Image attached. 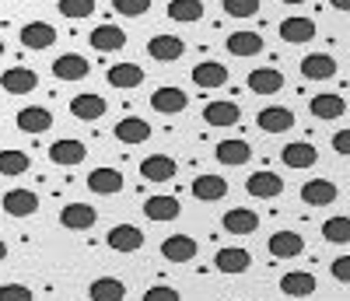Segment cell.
<instances>
[{"label":"cell","instance_id":"1","mask_svg":"<svg viewBox=\"0 0 350 301\" xmlns=\"http://www.w3.org/2000/svg\"><path fill=\"white\" fill-rule=\"evenodd\" d=\"M0 88H4L8 95H32L39 88V74L32 67H8L0 74Z\"/></svg>","mask_w":350,"mask_h":301},{"label":"cell","instance_id":"2","mask_svg":"<svg viewBox=\"0 0 350 301\" xmlns=\"http://www.w3.org/2000/svg\"><path fill=\"white\" fill-rule=\"evenodd\" d=\"M245 193L252 196V200H273V196H280L284 193V179L277 175V172H252L249 179H245Z\"/></svg>","mask_w":350,"mask_h":301},{"label":"cell","instance_id":"3","mask_svg":"<svg viewBox=\"0 0 350 301\" xmlns=\"http://www.w3.org/2000/svg\"><path fill=\"white\" fill-rule=\"evenodd\" d=\"M0 207H4L8 218H32L39 210V193L32 189H8L0 196Z\"/></svg>","mask_w":350,"mask_h":301},{"label":"cell","instance_id":"4","mask_svg":"<svg viewBox=\"0 0 350 301\" xmlns=\"http://www.w3.org/2000/svg\"><path fill=\"white\" fill-rule=\"evenodd\" d=\"M186 53V42L179 39V36H168V32H158V36H151L148 39V56L151 60H158V64H175Z\"/></svg>","mask_w":350,"mask_h":301},{"label":"cell","instance_id":"5","mask_svg":"<svg viewBox=\"0 0 350 301\" xmlns=\"http://www.w3.org/2000/svg\"><path fill=\"white\" fill-rule=\"evenodd\" d=\"M256 127L262 133H287L291 127H295V112H291L287 105H267V109H259Z\"/></svg>","mask_w":350,"mask_h":301},{"label":"cell","instance_id":"6","mask_svg":"<svg viewBox=\"0 0 350 301\" xmlns=\"http://www.w3.org/2000/svg\"><path fill=\"white\" fill-rule=\"evenodd\" d=\"M105 242H109L112 252L130 256V252H137V249L144 246V231H140L137 224H116V228L105 235Z\"/></svg>","mask_w":350,"mask_h":301},{"label":"cell","instance_id":"7","mask_svg":"<svg viewBox=\"0 0 350 301\" xmlns=\"http://www.w3.org/2000/svg\"><path fill=\"white\" fill-rule=\"evenodd\" d=\"M126 186V179H123V172H116V168H92L88 172V189L92 193H98V196H116Z\"/></svg>","mask_w":350,"mask_h":301},{"label":"cell","instance_id":"8","mask_svg":"<svg viewBox=\"0 0 350 301\" xmlns=\"http://www.w3.org/2000/svg\"><path fill=\"white\" fill-rule=\"evenodd\" d=\"M186 105H189V95L183 92V88H172V84L158 88V92L151 95V109L161 112V116H179Z\"/></svg>","mask_w":350,"mask_h":301},{"label":"cell","instance_id":"9","mask_svg":"<svg viewBox=\"0 0 350 301\" xmlns=\"http://www.w3.org/2000/svg\"><path fill=\"white\" fill-rule=\"evenodd\" d=\"M277 32H280V39H284V42L301 46V42H312V39H315V21H312V18L295 14V18H284Z\"/></svg>","mask_w":350,"mask_h":301},{"label":"cell","instance_id":"10","mask_svg":"<svg viewBox=\"0 0 350 301\" xmlns=\"http://www.w3.org/2000/svg\"><path fill=\"white\" fill-rule=\"evenodd\" d=\"M18 39H21L25 49H49L56 42V28L49 21H28V25H21Z\"/></svg>","mask_w":350,"mask_h":301},{"label":"cell","instance_id":"11","mask_svg":"<svg viewBox=\"0 0 350 301\" xmlns=\"http://www.w3.org/2000/svg\"><path fill=\"white\" fill-rule=\"evenodd\" d=\"M267 249H270L273 259H295V256L305 252V238L295 235V231H273L270 242H267Z\"/></svg>","mask_w":350,"mask_h":301},{"label":"cell","instance_id":"12","mask_svg":"<svg viewBox=\"0 0 350 301\" xmlns=\"http://www.w3.org/2000/svg\"><path fill=\"white\" fill-rule=\"evenodd\" d=\"M105 99L102 95H95V92H88V95H74L70 99V116L74 119H81V123H95V119H102L105 116Z\"/></svg>","mask_w":350,"mask_h":301},{"label":"cell","instance_id":"13","mask_svg":"<svg viewBox=\"0 0 350 301\" xmlns=\"http://www.w3.org/2000/svg\"><path fill=\"white\" fill-rule=\"evenodd\" d=\"M98 214H95V207H88V203H67L60 210V224L67 231H88V228H95Z\"/></svg>","mask_w":350,"mask_h":301},{"label":"cell","instance_id":"14","mask_svg":"<svg viewBox=\"0 0 350 301\" xmlns=\"http://www.w3.org/2000/svg\"><path fill=\"white\" fill-rule=\"evenodd\" d=\"M221 228L228 235H252L259 228V214H256V210H249V207H231L228 214L221 218Z\"/></svg>","mask_w":350,"mask_h":301},{"label":"cell","instance_id":"15","mask_svg":"<svg viewBox=\"0 0 350 301\" xmlns=\"http://www.w3.org/2000/svg\"><path fill=\"white\" fill-rule=\"evenodd\" d=\"M193 84L203 88V92L224 88V84H228V67H224V64H214V60H203V64L193 67Z\"/></svg>","mask_w":350,"mask_h":301},{"label":"cell","instance_id":"16","mask_svg":"<svg viewBox=\"0 0 350 301\" xmlns=\"http://www.w3.org/2000/svg\"><path fill=\"white\" fill-rule=\"evenodd\" d=\"M112 133H116L120 144H148L151 140V123H148V119H140V116H126V119L116 123Z\"/></svg>","mask_w":350,"mask_h":301},{"label":"cell","instance_id":"17","mask_svg":"<svg viewBox=\"0 0 350 301\" xmlns=\"http://www.w3.org/2000/svg\"><path fill=\"white\" fill-rule=\"evenodd\" d=\"M88 70H92V64L77 53H64V56L53 60V77L56 81H81V77H88Z\"/></svg>","mask_w":350,"mask_h":301},{"label":"cell","instance_id":"18","mask_svg":"<svg viewBox=\"0 0 350 301\" xmlns=\"http://www.w3.org/2000/svg\"><path fill=\"white\" fill-rule=\"evenodd\" d=\"M175 172H179V165L168 155H151L140 161V179H148V183H168V179H175Z\"/></svg>","mask_w":350,"mask_h":301},{"label":"cell","instance_id":"19","mask_svg":"<svg viewBox=\"0 0 350 301\" xmlns=\"http://www.w3.org/2000/svg\"><path fill=\"white\" fill-rule=\"evenodd\" d=\"M88 42H92V49H98V53H116V49L126 46V32L120 25H98V28H92Z\"/></svg>","mask_w":350,"mask_h":301},{"label":"cell","instance_id":"20","mask_svg":"<svg viewBox=\"0 0 350 301\" xmlns=\"http://www.w3.org/2000/svg\"><path fill=\"white\" fill-rule=\"evenodd\" d=\"M84 158H88V147H84L81 140H70V137L56 140V144L49 147V161H53V165L70 168V165H81Z\"/></svg>","mask_w":350,"mask_h":301},{"label":"cell","instance_id":"21","mask_svg":"<svg viewBox=\"0 0 350 301\" xmlns=\"http://www.w3.org/2000/svg\"><path fill=\"white\" fill-rule=\"evenodd\" d=\"M189 193L200 203H217V200L228 196V179H221V175H200V179H193Z\"/></svg>","mask_w":350,"mask_h":301},{"label":"cell","instance_id":"22","mask_svg":"<svg viewBox=\"0 0 350 301\" xmlns=\"http://www.w3.org/2000/svg\"><path fill=\"white\" fill-rule=\"evenodd\" d=\"M315 287H319V280H315V274H308V270H291V274L280 277V291L287 298H312Z\"/></svg>","mask_w":350,"mask_h":301},{"label":"cell","instance_id":"23","mask_svg":"<svg viewBox=\"0 0 350 301\" xmlns=\"http://www.w3.org/2000/svg\"><path fill=\"white\" fill-rule=\"evenodd\" d=\"M245 84H249L252 95H277L280 88H284V74L277 67H256Z\"/></svg>","mask_w":350,"mask_h":301},{"label":"cell","instance_id":"24","mask_svg":"<svg viewBox=\"0 0 350 301\" xmlns=\"http://www.w3.org/2000/svg\"><path fill=\"white\" fill-rule=\"evenodd\" d=\"M214 266H217V274L235 277V274H245V270L252 266V256H249V249H217Z\"/></svg>","mask_w":350,"mask_h":301},{"label":"cell","instance_id":"25","mask_svg":"<svg viewBox=\"0 0 350 301\" xmlns=\"http://www.w3.org/2000/svg\"><path fill=\"white\" fill-rule=\"evenodd\" d=\"M214 158L221 161V165H245L249 158H252V144L249 140H235V137H228V140H221L217 147H214Z\"/></svg>","mask_w":350,"mask_h":301},{"label":"cell","instance_id":"26","mask_svg":"<svg viewBox=\"0 0 350 301\" xmlns=\"http://www.w3.org/2000/svg\"><path fill=\"white\" fill-rule=\"evenodd\" d=\"M280 161L287 168H312L319 161V150L308 144V140H291L284 150H280Z\"/></svg>","mask_w":350,"mask_h":301},{"label":"cell","instance_id":"27","mask_svg":"<svg viewBox=\"0 0 350 301\" xmlns=\"http://www.w3.org/2000/svg\"><path fill=\"white\" fill-rule=\"evenodd\" d=\"M242 119V109L235 102H207L203 105V123L207 127H235Z\"/></svg>","mask_w":350,"mask_h":301},{"label":"cell","instance_id":"28","mask_svg":"<svg viewBox=\"0 0 350 301\" xmlns=\"http://www.w3.org/2000/svg\"><path fill=\"white\" fill-rule=\"evenodd\" d=\"M301 200L308 207H329L336 200V183L333 179H308L301 186Z\"/></svg>","mask_w":350,"mask_h":301},{"label":"cell","instance_id":"29","mask_svg":"<svg viewBox=\"0 0 350 301\" xmlns=\"http://www.w3.org/2000/svg\"><path fill=\"white\" fill-rule=\"evenodd\" d=\"M161 256L168 263H189L196 256V238H189V235H168L161 242Z\"/></svg>","mask_w":350,"mask_h":301},{"label":"cell","instance_id":"30","mask_svg":"<svg viewBox=\"0 0 350 301\" xmlns=\"http://www.w3.org/2000/svg\"><path fill=\"white\" fill-rule=\"evenodd\" d=\"M14 123H18V130H25V133H46V130L53 127V112L42 109V105H28V109L18 112Z\"/></svg>","mask_w":350,"mask_h":301},{"label":"cell","instance_id":"31","mask_svg":"<svg viewBox=\"0 0 350 301\" xmlns=\"http://www.w3.org/2000/svg\"><path fill=\"white\" fill-rule=\"evenodd\" d=\"M301 74H305L308 81H329V77L336 74V60H333L329 53H308V56L301 60Z\"/></svg>","mask_w":350,"mask_h":301},{"label":"cell","instance_id":"32","mask_svg":"<svg viewBox=\"0 0 350 301\" xmlns=\"http://www.w3.org/2000/svg\"><path fill=\"white\" fill-rule=\"evenodd\" d=\"M144 214L161 224V221H175V218H179L183 207H179L175 196H148V200H144Z\"/></svg>","mask_w":350,"mask_h":301},{"label":"cell","instance_id":"33","mask_svg":"<svg viewBox=\"0 0 350 301\" xmlns=\"http://www.w3.org/2000/svg\"><path fill=\"white\" fill-rule=\"evenodd\" d=\"M308 112H312L315 119H326V123H333V119H340V116L347 112V102H343V95H312Z\"/></svg>","mask_w":350,"mask_h":301},{"label":"cell","instance_id":"34","mask_svg":"<svg viewBox=\"0 0 350 301\" xmlns=\"http://www.w3.org/2000/svg\"><path fill=\"white\" fill-rule=\"evenodd\" d=\"M231 56H259L262 53V36L259 32H231L224 39Z\"/></svg>","mask_w":350,"mask_h":301},{"label":"cell","instance_id":"35","mask_svg":"<svg viewBox=\"0 0 350 301\" xmlns=\"http://www.w3.org/2000/svg\"><path fill=\"white\" fill-rule=\"evenodd\" d=\"M105 81L112 84V88H140L144 84V67H137V64H116V67H109V74H105Z\"/></svg>","mask_w":350,"mask_h":301},{"label":"cell","instance_id":"36","mask_svg":"<svg viewBox=\"0 0 350 301\" xmlns=\"http://www.w3.org/2000/svg\"><path fill=\"white\" fill-rule=\"evenodd\" d=\"M88 298L92 301H123L126 284L116 280V277H98V280H92V287H88Z\"/></svg>","mask_w":350,"mask_h":301},{"label":"cell","instance_id":"37","mask_svg":"<svg viewBox=\"0 0 350 301\" xmlns=\"http://www.w3.org/2000/svg\"><path fill=\"white\" fill-rule=\"evenodd\" d=\"M172 21H200L203 18V0H168V11Z\"/></svg>","mask_w":350,"mask_h":301},{"label":"cell","instance_id":"38","mask_svg":"<svg viewBox=\"0 0 350 301\" xmlns=\"http://www.w3.org/2000/svg\"><path fill=\"white\" fill-rule=\"evenodd\" d=\"M56 11L70 21H81V18L95 14V0H56Z\"/></svg>","mask_w":350,"mask_h":301},{"label":"cell","instance_id":"39","mask_svg":"<svg viewBox=\"0 0 350 301\" xmlns=\"http://www.w3.org/2000/svg\"><path fill=\"white\" fill-rule=\"evenodd\" d=\"M28 155L25 150H0V175H21L28 172Z\"/></svg>","mask_w":350,"mask_h":301},{"label":"cell","instance_id":"40","mask_svg":"<svg viewBox=\"0 0 350 301\" xmlns=\"http://www.w3.org/2000/svg\"><path fill=\"white\" fill-rule=\"evenodd\" d=\"M323 238L326 242H336V246H347L350 242V218H329L323 224Z\"/></svg>","mask_w":350,"mask_h":301},{"label":"cell","instance_id":"41","mask_svg":"<svg viewBox=\"0 0 350 301\" xmlns=\"http://www.w3.org/2000/svg\"><path fill=\"white\" fill-rule=\"evenodd\" d=\"M221 8L231 18H256L259 14V0H221Z\"/></svg>","mask_w":350,"mask_h":301},{"label":"cell","instance_id":"42","mask_svg":"<svg viewBox=\"0 0 350 301\" xmlns=\"http://www.w3.org/2000/svg\"><path fill=\"white\" fill-rule=\"evenodd\" d=\"M112 11L123 18H144L151 11V0H112Z\"/></svg>","mask_w":350,"mask_h":301},{"label":"cell","instance_id":"43","mask_svg":"<svg viewBox=\"0 0 350 301\" xmlns=\"http://www.w3.org/2000/svg\"><path fill=\"white\" fill-rule=\"evenodd\" d=\"M0 301H32V287H25V284H4V287H0Z\"/></svg>","mask_w":350,"mask_h":301},{"label":"cell","instance_id":"44","mask_svg":"<svg viewBox=\"0 0 350 301\" xmlns=\"http://www.w3.org/2000/svg\"><path fill=\"white\" fill-rule=\"evenodd\" d=\"M144 301H183L179 291L168 287V284H154L151 291H144Z\"/></svg>","mask_w":350,"mask_h":301},{"label":"cell","instance_id":"45","mask_svg":"<svg viewBox=\"0 0 350 301\" xmlns=\"http://www.w3.org/2000/svg\"><path fill=\"white\" fill-rule=\"evenodd\" d=\"M329 270H333V277H336L340 284H350V256H336Z\"/></svg>","mask_w":350,"mask_h":301},{"label":"cell","instance_id":"46","mask_svg":"<svg viewBox=\"0 0 350 301\" xmlns=\"http://www.w3.org/2000/svg\"><path fill=\"white\" fill-rule=\"evenodd\" d=\"M333 150H336V155H343V158H350V130H340L333 137Z\"/></svg>","mask_w":350,"mask_h":301},{"label":"cell","instance_id":"47","mask_svg":"<svg viewBox=\"0 0 350 301\" xmlns=\"http://www.w3.org/2000/svg\"><path fill=\"white\" fill-rule=\"evenodd\" d=\"M329 4H333L336 11H350V0H329Z\"/></svg>","mask_w":350,"mask_h":301},{"label":"cell","instance_id":"48","mask_svg":"<svg viewBox=\"0 0 350 301\" xmlns=\"http://www.w3.org/2000/svg\"><path fill=\"white\" fill-rule=\"evenodd\" d=\"M8 259V242H0V263Z\"/></svg>","mask_w":350,"mask_h":301},{"label":"cell","instance_id":"49","mask_svg":"<svg viewBox=\"0 0 350 301\" xmlns=\"http://www.w3.org/2000/svg\"><path fill=\"white\" fill-rule=\"evenodd\" d=\"M280 4H287V8H298V4H305V0H280Z\"/></svg>","mask_w":350,"mask_h":301},{"label":"cell","instance_id":"50","mask_svg":"<svg viewBox=\"0 0 350 301\" xmlns=\"http://www.w3.org/2000/svg\"><path fill=\"white\" fill-rule=\"evenodd\" d=\"M0 56H4V39H0Z\"/></svg>","mask_w":350,"mask_h":301},{"label":"cell","instance_id":"51","mask_svg":"<svg viewBox=\"0 0 350 301\" xmlns=\"http://www.w3.org/2000/svg\"><path fill=\"white\" fill-rule=\"evenodd\" d=\"M231 301H242V298H231Z\"/></svg>","mask_w":350,"mask_h":301}]
</instances>
